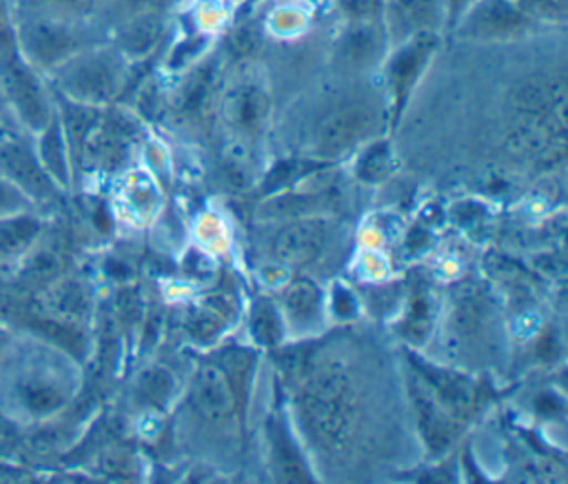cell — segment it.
Segmentation results:
<instances>
[{"label":"cell","instance_id":"obj_9","mask_svg":"<svg viewBox=\"0 0 568 484\" xmlns=\"http://www.w3.org/2000/svg\"><path fill=\"white\" fill-rule=\"evenodd\" d=\"M413 397H415V409L419 415V424L424 431V440L433 451H442L450 444L455 435L453 420L446 415V406L437 402L433 391L428 393V386H413Z\"/></svg>","mask_w":568,"mask_h":484},{"label":"cell","instance_id":"obj_27","mask_svg":"<svg viewBox=\"0 0 568 484\" xmlns=\"http://www.w3.org/2000/svg\"><path fill=\"white\" fill-rule=\"evenodd\" d=\"M353 311V302H351V295L342 289H335V313L339 315H348Z\"/></svg>","mask_w":568,"mask_h":484},{"label":"cell","instance_id":"obj_8","mask_svg":"<svg viewBox=\"0 0 568 484\" xmlns=\"http://www.w3.org/2000/svg\"><path fill=\"white\" fill-rule=\"evenodd\" d=\"M224 118L237 133H257L268 118V95L257 84H240L224 100Z\"/></svg>","mask_w":568,"mask_h":484},{"label":"cell","instance_id":"obj_18","mask_svg":"<svg viewBox=\"0 0 568 484\" xmlns=\"http://www.w3.org/2000/svg\"><path fill=\"white\" fill-rule=\"evenodd\" d=\"M251 329H253V335L260 344H264V346L277 344L282 331H280V317H277L271 302L260 300L255 304L253 315H251Z\"/></svg>","mask_w":568,"mask_h":484},{"label":"cell","instance_id":"obj_26","mask_svg":"<svg viewBox=\"0 0 568 484\" xmlns=\"http://www.w3.org/2000/svg\"><path fill=\"white\" fill-rule=\"evenodd\" d=\"M295 167H297L295 162H280L277 167H273V171H271L268 178L264 180V189L271 191V189L282 186L284 182H288V180L295 175V171H297Z\"/></svg>","mask_w":568,"mask_h":484},{"label":"cell","instance_id":"obj_4","mask_svg":"<svg viewBox=\"0 0 568 484\" xmlns=\"http://www.w3.org/2000/svg\"><path fill=\"white\" fill-rule=\"evenodd\" d=\"M532 22L517 0H481L468 16L464 33L484 40L513 38L524 33Z\"/></svg>","mask_w":568,"mask_h":484},{"label":"cell","instance_id":"obj_23","mask_svg":"<svg viewBox=\"0 0 568 484\" xmlns=\"http://www.w3.org/2000/svg\"><path fill=\"white\" fill-rule=\"evenodd\" d=\"M155 36H158V24H155L153 20H144V22H140V24H135V27L131 29V33H129V47L135 49V51H140V49H144V47L153 44Z\"/></svg>","mask_w":568,"mask_h":484},{"label":"cell","instance_id":"obj_1","mask_svg":"<svg viewBox=\"0 0 568 484\" xmlns=\"http://www.w3.org/2000/svg\"><path fill=\"white\" fill-rule=\"evenodd\" d=\"M300 409L308 431L322 444H337L351 420L348 384L337 371L315 373L300 397Z\"/></svg>","mask_w":568,"mask_h":484},{"label":"cell","instance_id":"obj_14","mask_svg":"<svg viewBox=\"0 0 568 484\" xmlns=\"http://www.w3.org/2000/svg\"><path fill=\"white\" fill-rule=\"evenodd\" d=\"M75 87L84 93V95H91V98H106L115 91L118 87V71L111 62H104V60H95L87 67H82L78 71V78H75Z\"/></svg>","mask_w":568,"mask_h":484},{"label":"cell","instance_id":"obj_6","mask_svg":"<svg viewBox=\"0 0 568 484\" xmlns=\"http://www.w3.org/2000/svg\"><path fill=\"white\" fill-rule=\"evenodd\" d=\"M191 402L195 411L209 420H222L235 409V391L224 373L215 364H204L193 382Z\"/></svg>","mask_w":568,"mask_h":484},{"label":"cell","instance_id":"obj_24","mask_svg":"<svg viewBox=\"0 0 568 484\" xmlns=\"http://www.w3.org/2000/svg\"><path fill=\"white\" fill-rule=\"evenodd\" d=\"M257 42V33L253 27H242L237 31H233V36L229 38V51H233L235 56H246L255 49Z\"/></svg>","mask_w":568,"mask_h":484},{"label":"cell","instance_id":"obj_25","mask_svg":"<svg viewBox=\"0 0 568 484\" xmlns=\"http://www.w3.org/2000/svg\"><path fill=\"white\" fill-rule=\"evenodd\" d=\"M517 2L528 16H546V18L564 16V7L559 0H517Z\"/></svg>","mask_w":568,"mask_h":484},{"label":"cell","instance_id":"obj_2","mask_svg":"<svg viewBox=\"0 0 568 484\" xmlns=\"http://www.w3.org/2000/svg\"><path fill=\"white\" fill-rule=\"evenodd\" d=\"M435 47H437V38L430 31H419V33H413L406 40V44H402L397 53L390 58L386 78H388V91L393 98L395 118L402 113L406 98L415 87L417 78L422 75L424 67L428 64Z\"/></svg>","mask_w":568,"mask_h":484},{"label":"cell","instance_id":"obj_3","mask_svg":"<svg viewBox=\"0 0 568 484\" xmlns=\"http://www.w3.org/2000/svg\"><path fill=\"white\" fill-rule=\"evenodd\" d=\"M373 127V113L362 104H348L326 115L313 135L317 155L335 158L355 147Z\"/></svg>","mask_w":568,"mask_h":484},{"label":"cell","instance_id":"obj_20","mask_svg":"<svg viewBox=\"0 0 568 484\" xmlns=\"http://www.w3.org/2000/svg\"><path fill=\"white\" fill-rule=\"evenodd\" d=\"M339 7L351 20H373L382 9V0H339Z\"/></svg>","mask_w":568,"mask_h":484},{"label":"cell","instance_id":"obj_15","mask_svg":"<svg viewBox=\"0 0 568 484\" xmlns=\"http://www.w3.org/2000/svg\"><path fill=\"white\" fill-rule=\"evenodd\" d=\"M484 320V302L477 289L464 286L455 293L453 302V326L459 335H470L481 326Z\"/></svg>","mask_w":568,"mask_h":484},{"label":"cell","instance_id":"obj_11","mask_svg":"<svg viewBox=\"0 0 568 484\" xmlns=\"http://www.w3.org/2000/svg\"><path fill=\"white\" fill-rule=\"evenodd\" d=\"M382 44V36L371 20H353V27L344 33L339 42V51L346 64L351 67H364L368 64Z\"/></svg>","mask_w":568,"mask_h":484},{"label":"cell","instance_id":"obj_28","mask_svg":"<svg viewBox=\"0 0 568 484\" xmlns=\"http://www.w3.org/2000/svg\"><path fill=\"white\" fill-rule=\"evenodd\" d=\"M468 0H450V4H453V11H459L464 4H466Z\"/></svg>","mask_w":568,"mask_h":484},{"label":"cell","instance_id":"obj_22","mask_svg":"<svg viewBox=\"0 0 568 484\" xmlns=\"http://www.w3.org/2000/svg\"><path fill=\"white\" fill-rule=\"evenodd\" d=\"M406 333L410 337H424L428 333V306L426 302L417 300L406 317Z\"/></svg>","mask_w":568,"mask_h":484},{"label":"cell","instance_id":"obj_21","mask_svg":"<svg viewBox=\"0 0 568 484\" xmlns=\"http://www.w3.org/2000/svg\"><path fill=\"white\" fill-rule=\"evenodd\" d=\"M220 331V322L215 315L209 313H197L191 322H189V333L200 340V342H211Z\"/></svg>","mask_w":568,"mask_h":484},{"label":"cell","instance_id":"obj_12","mask_svg":"<svg viewBox=\"0 0 568 484\" xmlns=\"http://www.w3.org/2000/svg\"><path fill=\"white\" fill-rule=\"evenodd\" d=\"M390 18L402 36L430 31L437 20V0H393Z\"/></svg>","mask_w":568,"mask_h":484},{"label":"cell","instance_id":"obj_19","mask_svg":"<svg viewBox=\"0 0 568 484\" xmlns=\"http://www.w3.org/2000/svg\"><path fill=\"white\" fill-rule=\"evenodd\" d=\"M173 389V375L164 369V366H155L151 371H146L140 380V393L144 395L146 402L162 406Z\"/></svg>","mask_w":568,"mask_h":484},{"label":"cell","instance_id":"obj_16","mask_svg":"<svg viewBox=\"0 0 568 484\" xmlns=\"http://www.w3.org/2000/svg\"><path fill=\"white\" fill-rule=\"evenodd\" d=\"M284 304L288 315L295 322H308L311 317H315L317 309H320V291L313 282L308 280H295L284 295Z\"/></svg>","mask_w":568,"mask_h":484},{"label":"cell","instance_id":"obj_10","mask_svg":"<svg viewBox=\"0 0 568 484\" xmlns=\"http://www.w3.org/2000/svg\"><path fill=\"white\" fill-rule=\"evenodd\" d=\"M419 373L424 375L426 380V386L433 391V395L453 413H466L470 406H473V400H475V393H473V386L462 380L459 375L455 373H448V371H442V369H435V366H428V364H417Z\"/></svg>","mask_w":568,"mask_h":484},{"label":"cell","instance_id":"obj_5","mask_svg":"<svg viewBox=\"0 0 568 484\" xmlns=\"http://www.w3.org/2000/svg\"><path fill=\"white\" fill-rule=\"evenodd\" d=\"M519 118H559L566 120V82L561 78H526L510 95Z\"/></svg>","mask_w":568,"mask_h":484},{"label":"cell","instance_id":"obj_13","mask_svg":"<svg viewBox=\"0 0 568 484\" xmlns=\"http://www.w3.org/2000/svg\"><path fill=\"white\" fill-rule=\"evenodd\" d=\"M271 444H273V457H275L282 480H286V482H308L311 480L302 457L297 455L293 442L288 440L286 428L277 422L271 424Z\"/></svg>","mask_w":568,"mask_h":484},{"label":"cell","instance_id":"obj_17","mask_svg":"<svg viewBox=\"0 0 568 484\" xmlns=\"http://www.w3.org/2000/svg\"><path fill=\"white\" fill-rule=\"evenodd\" d=\"M390 171H393V153H390L388 142H375L373 147H368L362 153V158L357 162V175L364 182H379Z\"/></svg>","mask_w":568,"mask_h":484},{"label":"cell","instance_id":"obj_7","mask_svg":"<svg viewBox=\"0 0 568 484\" xmlns=\"http://www.w3.org/2000/svg\"><path fill=\"white\" fill-rule=\"evenodd\" d=\"M326 229L317 220H295L286 224L273 242V253L286 264H308L322 251Z\"/></svg>","mask_w":568,"mask_h":484}]
</instances>
